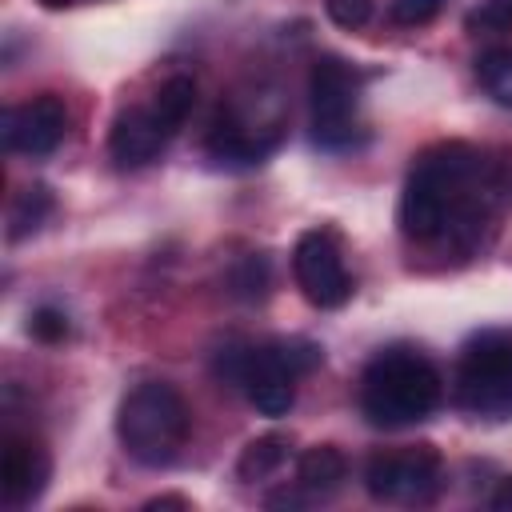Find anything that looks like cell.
Returning a JSON list of instances; mask_svg holds the SVG:
<instances>
[{"label": "cell", "mask_w": 512, "mask_h": 512, "mask_svg": "<svg viewBox=\"0 0 512 512\" xmlns=\"http://www.w3.org/2000/svg\"><path fill=\"white\" fill-rule=\"evenodd\" d=\"M496 180L488 172L484 152L472 144L448 140L432 144L428 152L416 156L404 192H400V232L408 240H464L476 236L480 224L488 220Z\"/></svg>", "instance_id": "obj_1"}, {"label": "cell", "mask_w": 512, "mask_h": 512, "mask_svg": "<svg viewBox=\"0 0 512 512\" xmlns=\"http://www.w3.org/2000/svg\"><path fill=\"white\" fill-rule=\"evenodd\" d=\"M444 380L416 348H384L360 376V412L376 428H408L440 408Z\"/></svg>", "instance_id": "obj_2"}, {"label": "cell", "mask_w": 512, "mask_h": 512, "mask_svg": "<svg viewBox=\"0 0 512 512\" xmlns=\"http://www.w3.org/2000/svg\"><path fill=\"white\" fill-rule=\"evenodd\" d=\"M320 348L308 340H268V344H228L216 352V376L244 388L256 412L284 416L296 400V376L320 364Z\"/></svg>", "instance_id": "obj_3"}, {"label": "cell", "mask_w": 512, "mask_h": 512, "mask_svg": "<svg viewBox=\"0 0 512 512\" xmlns=\"http://www.w3.org/2000/svg\"><path fill=\"white\" fill-rule=\"evenodd\" d=\"M192 428V412L184 396L164 380L136 384L116 412V436L124 452L144 468H164L180 456Z\"/></svg>", "instance_id": "obj_4"}, {"label": "cell", "mask_w": 512, "mask_h": 512, "mask_svg": "<svg viewBox=\"0 0 512 512\" xmlns=\"http://www.w3.org/2000/svg\"><path fill=\"white\" fill-rule=\"evenodd\" d=\"M456 404L472 416H512V328H484L460 348Z\"/></svg>", "instance_id": "obj_5"}, {"label": "cell", "mask_w": 512, "mask_h": 512, "mask_svg": "<svg viewBox=\"0 0 512 512\" xmlns=\"http://www.w3.org/2000/svg\"><path fill=\"white\" fill-rule=\"evenodd\" d=\"M356 96L360 76L340 56H320L308 76L312 100V140L320 148H348L356 140Z\"/></svg>", "instance_id": "obj_6"}, {"label": "cell", "mask_w": 512, "mask_h": 512, "mask_svg": "<svg viewBox=\"0 0 512 512\" xmlns=\"http://www.w3.org/2000/svg\"><path fill=\"white\" fill-rule=\"evenodd\" d=\"M440 452L432 444H412V448H392L376 452L364 468V488L376 500L392 504H428L440 492Z\"/></svg>", "instance_id": "obj_7"}, {"label": "cell", "mask_w": 512, "mask_h": 512, "mask_svg": "<svg viewBox=\"0 0 512 512\" xmlns=\"http://www.w3.org/2000/svg\"><path fill=\"white\" fill-rule=\"evenodd\" d=\"M292 276L308 304L316 308H340L352 296V276L344 268V252L332 232L312 228L292 248Z\"/></svg>", "instance_id": "obj_8"}, {"label": "cell", "mask_w": 512, "mask_h": 512, "mask_svg": "<svg viewBox=\"0 0 512 512\" xmlns=\"http://www.w3.org/2000/svg\"><path fill=\"white\" fill-rule=\"evenodd\" d=\"M64 132H68V108L52 92L8 108L4 120H0L4 148L8 152H24V156H48L64 140Z\"/></svg>", "instance_id": "obj_9"}, {"label": "cell", "mask_w": 512, "mask_h": 512, "mask_svg": "<svg viewBox=\"0 0 512 512\" xmlns=\"http://www.w3.org/2000/svg\"><path fill=\"white\" fill-rule=\"evenodd\" d=\"M172 136L176 132L164 124V116L156 112V104H136V108H124L112 120L108 152H112V160L120 168H144L148 160H156L164 152V144Z\"/></svg>", "instance_id": "obj_10"}, {"label": "cell", "mask_w": 512, "mask_h": 512, "mask_svg": "<svg viewBox=\"0 0 512 512\" xmlns=\"http://www.w3.org/2000/svg\"><path fill=\"white\" fill-rule=\"evenodd\" d=\"M52 476V460L44 452L40 440L32 436H8L4 440V456H0V492L12 508L32 504Z\"/></svg>", "instance_id": "obj_11"}, {"label": "cell", "mask_w": 512, "mask_h": 512, "mask_svg": "<svg viewBox=\"0 0 512 512\" xmlns=\"http://www.w3.org/2000/svg\"><path fill=\"white\" fill-rule=\"evenodd\" d=\"M276 144V128H256L236 120V116H224L212 124L208 132V156L216 164H228V168H248V164H260Z\"/></svg>", "instance_id": "obj_12"}, {"label": "cell", "mask_w": 512, "mask_h": 512, "mask_svg": "<svg viewBox=\"0 0 512 512\" xmlns=\"http://www.w3.org/2000/svg\"><path fill=\"white\" fill-rule=\"evenodd\" d=\"M344 472H348V464H344L340 448L312 444L296 460V488H304L308 496H328V492H336L344 484Z\"/></svg>", "instance_id": "obj_13"}, {"label": "cell", "mask_w": 512, "mask_h": 512, "mask_svg": "<svg viewBox=\"0 0 512 512\" xmlns=\"http://www.w3.org/2000/svg\"><path fill=\"white\" fill-rule=\"evenodd\" d=\"M288 452H292V440L288 436H280V432L256 436V440L244 444V452L236 460V476L240 480H268V476H276L284 468Z\"/></svg>", "instance_id": "obj_14"}, {"label": "cell", "mask_w": 512, "mask_h": 512, "mask_svg": "<svg viewBox=\"0 0 512 512\" xmlns=\"http://www.w3.org/2000/svg\"><path fill=\"white\" fill-rule=\"evenodd\" d=\"M476 80H480V88H484L496 104L512 108V44L488 48V52L476 60Z\"/></svg>", "instance_id": "obj_15"}, {"label": "cell", "mask_w": 512, "mask_h": 512, "mask_svg": "<svg viewBox=\"0 0 512 512\" xmlns=\"http://www.w3.org/2000/svg\"><path fill=\"white\" fill-rule=\"evenodd\" d=\"M48 212H52V192H48L44 184L24 188V192L12 200V212H8V240H24L28 232H36Z\"/></svg>", "instance_id": "obj_16"}, {"label": "cell", "mask_w": 512, "mask_h": 512, "mask_svg": "<svg viewBox=\"0 0 512 512\" xmlns=\"http://www.w3.org/2000/svg\"><path fill=\"white\" fill-rule=\"evenodd\" d=\"M152 104H156V112L164 116V124H168L172 132H180V124L188 120V112H192V104H196V84H192L188 76H172V80L160 84V92L152 96Z\"/></svg>", "instance_id": "obj_17"}, {"label": "cell", "mask_w": 512, "mask_h": 512, "mask_svg": "<svg viewBox=\"0 0 512 512\" xmlns=\"http://www.w3.org/2000/svg\"><path fill=\"white\" fill-rule=\"evenodd\" d=\"M232 292L244 296V300H256L268 292V260L264 256H244L236 268H232Z\"/></svg>", "instance_id": "obj_18"}, {"label": "cell", "mask_w": 512, "mask_h": 512, "mask_svg": "<svg viewBox=\"0 0 512 512\" xmlns=\"http://www.w3.org/2000/svg\"><path fill=\"white\" fill-rule=\"evenodd\" d=\"M324 12H328V20L336 28L356 32V28H364L372 20V0H324Z\"/></svg>", "instance_id": "obj_19"}, {"label": "cell", "mask_w": 512, "mask_h": 512, "mask_svg": "<svg viewBox=\"0 0 512 512\" xmlns=\"http://www.w3.org/2000/svg\"><path fill=\"white\" fill-rule=\"evenodd\" d=\"M444 4H448V0H392L388 16H392L396 24H404V28H420V24L436 20Z\"/></svg>", "instance_id": "obj_20"}, {"label": "cell", "mask_w": 512, "mask_h": 512, "mask_svg": "<svg viewBox=\"0 0 512 512\" xmlns=\"http://www.w3.org/2000/svg\"><path fill=\"white\" fill-rule=\"evenodd\" d=\"M28 328H32L36 340H44V344H60V340L68 336V316H64L60 308H48V304H44V308L32 312Z\"/></svg>", "instance_id": "obj_21"}, {"label": "cell", "mask_w": 512, "mask_h": 512, "mask_svg": "<svg viewBox=\"0 0 512 512\" xmlns=\"http://www.w3.org/2000/svg\"><path fill=\"white\" fill-rule=\"evenodd\" d=\"M468 28H484V32H504L512 28V0H484L472 16Z\"/></svg>", "instance_id": "obj_22"}, {"label": "cell", "mask_w": 512, "mask_h": 512, "mask_svg": "<svg viewBox=\"0 0 512 512\" xmlns=\"http://www.w3.org/2000/svg\"><path fill=\"white\" fill-rule=\"evenodd\" d=\"M492 508H496V512H512V476L500 480V488L492 492Z\"/></svg>", "instance_id": "obj_23"}, {"label": "cell", "mask_w": 512, "mask_h": 512, "mask_svg": "<svg viewBox=\"0 0 512 512\" xmlns=\"http://www.w3.org/2000/svg\"><path fill=\"white\" fill-rule=\"evenodd\" d=\"M144 508H148V512H156V508H188V500H184V496H152Z\"/></svg>", "instance_id": "obj_24"}, {"label": "cell", "mask_w": 512, "mask_h": 512, "mask_svg": "<svg viewBox=\"0 0 512 512\" xmlns=\"http://www.w3.org/2000/svg\"><path fill=\"white\" fill-rule=\"evenodd\" d=\"M44 8H72V4H84V0H40Z\"/></svg>", "instance_id": "obj_25"}]
</instances>
